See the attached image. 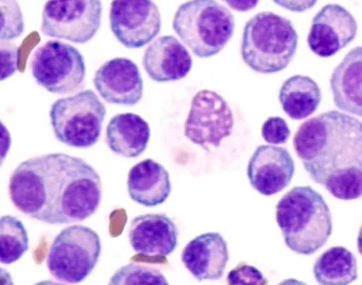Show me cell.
Returning a JSON list of instances; mask_svg holds the SVG:
<instances>
[{
  "label": "cell",
  "mask_w": 362,
  "mask_h": 285,
  "mask_svg": "<svg viewBox=\"0 0 362 285\" xmlns=\"http://www.w3.org/2000/svg\"><path fill=\"white\" fill-rule=\"evenodd\" d=\"M110 18L119 43L130 49L151 43L162 27L160 11L153 0H112Z\"/></svg>",
  "instance_id": "8fae6325"
},
{
  "label": "cell",
  "mask_w": 362,
  "mask_h": 285,
  "mask_svg": "<svg viewBox=\"0 0 362 285\" xmlns=\"http://www.w3.org/2000/svg\"><path fill=\"white\" fill-rule=\"evenodd\" d=\"M276 222L287 247L300 255H312L332 233L330 210L323 196L310 186L293 187L276 207Z\"/></svg>",
  "instance_id": "3957f363"
},
{
  "label": "cell",
  "mask_w": 362,
  "mask_h": 285,
  "mask_svg": "<svg viewBox=\"0 0 362 285\" xmlns=\"http://www.w3.org/2000/svg\"><path fill=\"white\" fill-rule=\"evenodd\" d=\"M357 246L359 253L362 255V225L359 229L357 238Z\"/></svg>",
  "instance_id": "4dcf8cb0"
},
{
  "label": "cell",
  "mask_w": 362,
  "mask_h": 285,
  "mask_svg": "<svg viewBox=\"0 0 362 285\" xmlns=\"http://www.w3.org/2000/svg\"><path fill=\"white\" fill-rule=\"evenodd\" d=\"M13 205L49 224L80 222L98 211L103 185L98 171L81 158L63 153L21 162L9 182Z\"/></svg>",
  "instance_id": "6da1fadb"
},
{
  "label": "cell",
  "mask_w": 362,
  "mask_h": 285,
  "mask_svg": "<svg viewBox=\"0 0 362 285\" xmlns=\"http://www.w3.org/2000/svg\"><path fill=\"white\" fill-rule=\"evenodd\" d=\"M318 0H273L276 5L293 12L302 13L312 9Z\"/></svg>",
  "instance_id": "f1b7e54d"
},
{
  "label": "cell",
  "mask_w": 362,
  "mask_h": 285,
  "mask_svg": "<svg viewBox=\"0 0 362 285\" xmlns=\"http://www.w3.org/2000/svg\"><path fill=\"white\" fill-rule=\"evenodd\" d=\"M330 88L335 106L362 118V47L349 51L334 68Z\"/></svg>",
  "instance_id": "ac0fdd59"
},
{
  "label": "cell",
  "mask_w": 362,
  "mask_h": 285,
  "mask_svg": "<svg viewBox=\"0 0 362 285\" xmlns=\"http://www.w3.org/2000/svg\"><path fill=\"white\" fill-rule=\"evenodd\" d=\"M234 128V116L229 103L216 92L202 90L192 100L184 125L185 137L210 152L229 138Z\"/></svg>",
  "instance_id": "30bf717a"
},
{
  "label": "cell",
  "mask_w": 362,
  "mask_h": 285,
  "mask_svg": "<svg viewBox=\"0 0 362 285\" xmlns=\"http://www.w3.org/2000/svg\"><path fill=\"white\" fill-rule=\"evenodd\" d=\"M279 99L291 119L302 120L316 112L322 101V92L312 78L296 75L281 85Z\"/></svg>",
  "instance_id": "44dd1931"
},
{
  "label": "cell",
  "mask_w": 362,
  "mask_h": 285,
  "mask_svg": "<svg viewBox=\"0 0 362 285\" xmlns=\"http://www.w3.org/2000/svg\"><path fill=\"white\" fill-rule=\"evenodd\" d=\"M227 281L228 283L233 285L267 284V279L259 269L243 263L239 264L230 271L227 276Z\"/></svg>",
  "instance_id": "4316f807"
},
{
  "label": "cell",
  "mask_w": 362,
  "mask_h": 285,
  "mask_svg": "<svg viewBox=\"0 0 362 285\" xmlns=\"http://www.w3.org/2000/svg\"><path fill=\"white\" fill-rule=\"evenodd\" d=\"M129 236L136 252L147 257H165L175 250L179 233L168 216L146 214L132 221Z\"/></svg>",
  "instance_id": "9a60e30c"
},
{
  "label": "cell",
  "mask_w": 362,
  "mask_h": 285,
  "mask_svg": "<svg viewBox=\"0 0 362 285\" xmlns=\"http://www.w3.org/2000/svg\"><path fill=\"white\" fill-rule=\"evenodd\" d=\"M262 135L267 143L285 144L290 138L291 130L284 119L279 116L269 117L263 124Z\"/></svg>",
  "instance_id": "484cf974"
},
{
  "label": "cell",
  "mask_w": 362,
  "mask_h": 285,
  "mask_svg": "<svg viewBox=\"0 0 362 285\" xmlns=\"http://www.w3.org/2000/svg\"><path fill=\"white\" fill-rule=\"evenodd\" d=\"M294 162L286 148L261 145L252 155L247 168L251 186L264 196L276 195L291 183Z\"/></svg>",
  "instance_id": "5bb4252c"
},
{
  "label": "cell",
  "mask_w": 362,
  "mask_h": 285,
  "mask_svg": "<svg viewBox=\"0 0 362 285\" xmlns=\"http://www.w3.org/2000/svg\"><path fill=\"white\" fill-rule=\"evenodd\" d=\"M110 284H168L166 278L154 267L130 263L118 269Z\"/></svg>",
  "instance_id": "cb8c5ba5"
},
{
  "label": "cell",
  "mask_w": 362,
  "mask_h": 285,
  "mask_svg": "<svg viewBox=\"0 0 362 285\" xmlns=\"http://www.w3.org/2000/svg\"><path fill=\"white\" fill-rule=\"evenodd\" d=\"M299 37L293 23L273 12H261L245 25L241 57L255 72L283 71L296 54Z\"/></svg>",
  "instance_id": "277c9868"
},
{
  "label": "cell",
  "mask_w": 362,
  "mask_h": 285,
  "mask_svg": "<svg viewBox=\"0 0 362 285\" xmlns=\"http://www.w3.org/2000/svg\"><path fill=\"white\" fill-rule=\"evenodd\" d=\"M1 16L2 40L14 39L23 33L24 22L16 0H1Z\"/></svg>",
  "instance_id": "d4e9b609"
},
{
  "label": "cell",
  "mask_w": 362,
  "mask_h": 285,
  "mask_svg": "<svg viewBox=\"0 0 362 285\" xmlns=\"http://www.w3.org/2000/svg\"><path fill=\"white\" fill-rule=\"evenodd\" d=\"M229 261L227 243L218 233L200 235L189 243L182 253V262L199 281L218 280Z\"/></svg>",
  "instance_id": "e0dca14e"
},
{
  "label": "cell",
  "mask_w": 362,
  "mask_h": 285,
  "mask_svg": "<svg viewBox=\"0 0 362 285\" xmlns=\"http://www.w3.org/2000/svg\"><path fill=\"white\" fill-rule=\"evenodd\" d=\"M235 27L233 13L216 0H190L174 16L173 28L199 58L217 55L229 43Z\"/></svg>",
  "instance_id": "5b68a950"
},
{
  "label": "cell",
  "mask_w": 362,
  "mask_h": 285,
  "mask_svg": "<svg viewBox=\"0 0 362 285\" xmlns=\"http://www.w3.org/2000/svg\"><path fill=\"white\" fill-rule=\"evenodd\" d=\"M29 250V236L23 224L14 216L0 219V261L11 265Z\"/></svg>",
  "instance_id": "603a6c76"
},
{
  "label": "cell",
  "mask_w": 362,
  "mask_h": 285,
  "mask_svg": "<svg viewBox=\"0 0 362 285\" xmlns=\"http://www.w3.org/2000/svg\"><path fill=\"white\" fill-rule=\"evenodd\" d=\"M93 83L100 97L110 104L133 106L143 97V79L139 67L126 58L104 63L97 71Z\"/></svg>",
  "instance_id": "4fadbf2b"
},
{
  "label": "cell",
  "mask_w": 362,
  "mask_h": 285,
  "mask_svg": "<svg viewBox=\"0 0 362 285\" xmlns=\"http://www.w3.org/2000/svg\"><path fill=\"white\" fill-rule=\"evenodd\" d=\"M17 47L13 44H1V80L11 76L16 71Z\"/></svg>",
  "instance_id": "83f0119b"
},
{
  "label": "cell",
  "mask_w": 362,
  "mask_h": 285,
  "mask_svg": "<svg viewBox=\"0 0 362 285\" xmlns=\"http://www.w3.org/2000/svg\"><path fill=\"white\" fill-rule=\"evenodd\" d=\"M295 152L310 178L334 198L362 197V122L337 111L306 120L294 135Z\"/></svg>",
  "instance_id": "7a4b0ae2"
},
{
  "label": "cell",
  "mask_w": 362,
  "mask_h": 285,
  "mask_svg": "<svg viewBox=\"0 0 362 285\" xmlns=\"http://www.w3.org/2000/svg\"><path fill=\"white\" fill-rule=\"evenodd\" d=\"M101 250L95 231L82 225L66 227L50 247L47 262L49 273L61 282H81L97 266Z\"/></svg>",
  "instance_id": "52a82bcc"
},
{
  "label": "cell",
  "mask_w": 362,
  "mask_h": 285,
  "mask_svg": "<svg viewBox=\"0 0 362 285\" xmlns=\"http://www.w3.org/2000/svg\"><path fill=\"white\" fill-rule=\"evenodd\" d=\"M101 0H48L42 12L44 35L86 44L100 29Z\"/></svg>",
  "instance_id": "9c48e42d"
},
{
  "label": "cell",
  "mask_w": 362,
  "mask_h": 285,
  "mask_svg": "<svg viewBox=\"0 0 362 285\" xmlns=\"http://www.w3.org/2000/svg\"><path fill=\"white\" fill-rule=\"evenodd\" d=\"M234 11L247 12L256 8L259 0H222Z\"/></svg>",
  "instance_id": "f546056e"
},
{
  "label": "cell",
  "mask_w": 362,
  "mask_h": 285,
  "mask_svg": "<svg viewBox=\"0 0 362 285\" xmlns=\"http://www.w3.org/2000/svg\"><path fill=\"white\" fill-rule=\"evenodd\" d=\"M105 114L104 104L91 90L58 99L49 112L57 140L78 148L90 147L98 142Z\"/></svg>",
  "instance_id": "8992f818"
},
{
  "label": "cell",
  "mask_w": 362,
  "mask_h": 285,
  "mask_svg": "<svg viewBox=\"0 0 362 285\" xmlns=\"http://www.w3.org/2000/svg\"><path fill=\"white\" fill-rule=\"evenodd\" d=\"M151 135L149 124L132 113L115 115L106 129L107 143L112 152L127 158H136L144 153Z\"/></svg>",
  "instance_id": "ffe728a7"
},
{
  "label": "cell",
  "mask_w": 362,
  "mask_h": 285,
  "mask_svg": "<svg viewBox=\"0 0 362 285\" xmlns=\"http://www.w3.org/2000/svg\"><path fill=\"white\" fill-rule=\"evenodd\" d=\"M358 23L352 13L339 4H328L314 17L307 42L320 58L334 56L356 38Z\"/></svg>",
  "instance_id": "7c38bea8"
},
{
  "label": "cell",
  "mask_w": 362,
  "mask_h": 285,
  "mask_svg": "<svg viewBox=\"0 0 362 285\" xmlns=\"http://www.w3.org/2000/svg\"><path fill=\"white\" fill-rule=\"evenodd\" d=\"M128 193L132 200L144 207L163 205L171 193L168 171L152 159H146L129 172Z\"/></svg>",
  "instance_id": "d6986e66"
},
{
  "label": "cell",
  "mask_w": 362,
  "mask_h": 285,
  "mask_svg": "<svg viewBox=\"0 0 362 285\" xmlns=\"http://www.w3.org/2000/svg\"><path fill=\"white\" fill-rule=\"evenodd\" d=\"M313 272L321 284H349L358 279L357 260L346 248L333 247L318 257Z\"/></svg>",
  "instance_id": "7402d4cb"
},
{
  "label": "cell",
  "mask_w": 362,
  "mask_h": 285,
  "mask_svg": "<svg viewBox=\"0 0 362 285\" xmlns=\"http://www.w3.org/2000/svg\"><path fill=\"white\" fill-rule=\"evenodd\" d=\"M31 69L37 83L55 94H69L79 90L83 86L86 75L82 54L59 40H49L35 51Z\"/></svg>",
  "instance_id": "ba28073f"
},
{
  "label": "cell",
  "mask_w": 362,
  "mask_h": 285,
  "mask_svg": "<svg viewBox=\"0 0 362 285\" xmlns=\"http://www.w3.org/2000/svg\"><path fill=\"white\" fill-rule=\"evenodd\" d=\"M144 70L157 83L179 80L191 72V54L173 36H163L146 49L143 58Z\"/></svg>",
  "instance_id": "2e32d148"
}]
</instances>
